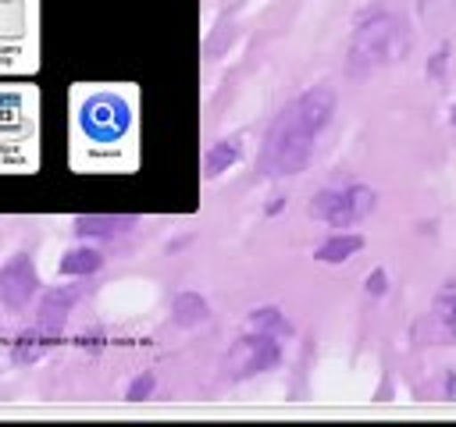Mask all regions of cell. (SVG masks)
<instances>
[{"mask_svg":"<svg viewBox=\"0 0 456 427\" xmlns=\"http://www.w3.org/2000/svg\"><path fill=\"white\" fill-rule=\"evenodd\" d=\"M61 267H64V274H93L100 267V253L96 249H71Z\"/></svg>","mask_w":456,"mask_h":427,"instance_id":"4fadbf2b","label":"cell"},{"mask_svg":"<svg viewBox=\"0 0 456 427\" xmlns=\"http://www.w3.org/2000/svg\"><path fill=\"white\" fill-rule=\"evenodd\" d=\"M445 395H449V399L456 395V374H445Z\"/></svg>","mask_w":456,"mask_h":427,"instance_id":"ac0fdd59","label":"cell"},{"mask_svg":"<svg viewBox=\"0 0 456 427\" xmlns=\"http://www.w3.org/2000/svg\"><path fill=\"white\" fill-rule=\"evenodd\" d=\"M39 68V0H0V78H32Z\"/></svg>","mask_w":456,"mask_h":427,"instance_id":"5b68a950","label":"cell"},{"mask_svg":"<svg viewBox=\"0 0 456 427\" xmlns=\"http://www.w3.org/2000/svg\"><path fill=\"white\" fill-rule=\"evenodd\" d=\"M335 114V93L328 85H314L296 96L267 128L264 142V171L267 174H299L314 153V139Z\"/></svg>","mask_w":456,"mask_h":427,"instance_id":"7a4b0ae2","label":"cell"},{"mask_svg":"<svg viewBox=\"0 0 456 427\" xmlns=\"http://www.w3.org/2000/svg\"><path fill=\"white\" fill-rule=\"evenodd\" d=\"M417 11L428 25H449L456 18V0H417Z\"/></svg>","mask_w":456,"mask_h":427,"instance_id":"7c38bea8","label":"cell"},{"mask_svg":"<svg viewBox=\"0 0 456 427\" xmlns=\"http://www.w3.org/2000/svg\"><path fill=\"white\" fill-rule=\"evenodd\" d=\"M118 224H132V217H78L82 235H110V228L118 231Z\"/></svg>","mask_w":456,"mask_h":427,"instance_id":"5bb4252c","label":"cell"},{"mask_svg":"<svg viewBox=\"0 0 456 427\" xmlns=\"http://www.w3.org/2000/svg\"><path fill=\"white\" fill-rule=\"evenodd\" d=\"M410 25L406 18L392 14V11H370L356 32H353V43H349V75L353 78H363L385 64H395V60H406L410 53Z\"/></svg>","mask_w":456,"mask_h":427,"instance_id":"277c9868","label":"cell"},{"mask_svg":"<svg viewBox=\"0 0 456 427\" xmlns=\"http://www.w3.org/2000/svg\"><path fill=\"white\" fill-rule=\"evenodd\" d=\"M449 121H452V125H456V107H452V110H449Z\"/></svg>","mask_w":456,"mask_h":427,"instance_id":"d6986e66","label":"cell"},{"mask_svg":"<svg viewBox=\"0 0 456 427\" xmlns=\"http://www.w3.org/2000/svg\"><path fill=\"white\" fill-rule=\"evenodd\" d=\"M428 338L438 345H452L456 342V288H442L431 302V317H428Z\"/></svg>","mask_w":456,"mask_h":427,"instance_id":"ba28073f","label":"cell"},{"mask_svg":"<svg viewBox=\"0 0 456 427\" xmlns=\"http://www.w3.org/2000/svg\"><path fill=\"white\" fill-rule=\"evenodd\" d=\"M150 391H153V374H142V377H135V381L128 384L125 399H146Z\"/></svg>","mask_w":456,"mask_h":427,"instance_id":"e0dca14e","label":"cell"},{"mask_svg":"<svg viewBox=\"0 0 456 427\" xmlns=\"http://www.w3.org/2000/svg\"><path fill=\"white\" fill-rule=\"evenodd\" d=\"M360 249H363V238H360V235H353V231H335L331 238H324V242L314 249V256H317L321 263H342V260L356 256Z\"/></svg>","mask_w":456,"mask_h":427,"instance_id":"9c48e42d","label":"cell"},{"mask_svg":"<svg viewBox=\"0 0 456 427\" xmlns=\"http://www.w3.org/2000/svg\"><path fill=\"white\" fill-rule=\"evenodd\" d=\"M445 64H449V43H442V46H438V53L428 60V78H442Z\"/></svg>","mask_w":456,"mask_h":427,"instance_id":"2e32d148","label":"cell"},{"mask_svg":"<svg viewBox=\"0 0 456 427\" xmlns=\"http://www.w3.org/2000/svg\"><path fill=\"white\" fill-rule=\"evenodd\" d=\"M278 356H281L278 342H274L267 331H256V334L239 338V345H235V349H232V356H228V367H232L239 377H246V374H256V370L274 367V363H278Z\"/></svg>","mask_w":456,"mask_h":427,"instance_id":"52a82bcc","label":"cell"},{"mask_svg":"<svg viewBox=\"0 0 456 427\" xmlns=\"http://www.w3.org/2000/svg\"><path fill=\"white\" fill-rule=\"evenodd\" d=\"M239 153H242V142H239V139H221V142H214V146L207 149V157H203L207 178H217L221 171H228V167L239 160Z\"/></svg>","mask_w":456,"mask_h":427,"instance_id":"30bf717a","label":"cell"},{"mask_svg":"<svg viewBox=\"0 0 456 427\" xmlns=\"http://www.w3.org/2000/svg\"><path fill=\"white\" fill-rule=\"evenodd\" d=\"M175 320L178 324H200V320H207V302L200 295H192V292L178 295L175 299Z\"/></svg>","mask_w":456,"mask_h":427,"instance_id":"8fae6325","label":"cell"},{"mask_svg":"<svg viewBox=\"0 0 456 427\" xmlns=\"http://www.w3.org/2000/svg\"><path fill=\"white\" fill-rule=\"evenodd\" d=\"M378 206V192L367 185H349V189H324L317 192V199L310 203V214L328 221L331 228L346 231L356 221H363L370 210Z\"/></svg>","mask_w":456,"mask_h":427,"instance_id":"8992f818","label":"cell"},{"mask_svg":"<svg viewBox=\"0 0 456 427\" xmlns=\"http://www.w3.org/2000/svg\"><path fill=\"white\" fill-rule=\"evenodd\" d=\"M388 292V274H385V267H374L370 274H367V295H385Z\"/></svg>","mask_w":456,"mask_h":427,"instance_id":"9a60e30c","label":"cell"},{"mask_svg":"<svg viewBox=\"0 0 456 427\" xmlns=\"http://www.w3.org/2000/svg\"><path fill=\"white\" fill-rule=\"evenodd\" d=\"M39 171V89L28 78H0V174Z\"/></svg>","mask_w":456,"mask_h":427,"instance_id":"3957f363","label":"cell"},{"mask_svg":"<svg viewBox=\"0 0 456 427\" xmlns=\"http://www.w3.org/2000/svg\"><path fill=\"white\" fill-rule=\"evenodd\" d=\"M135 132L132 96L118 85L71 89V167L89 171L96 157H114Z\"/></svg>","mask_w":456,"mask_h":427,"instance_id":"6da1fadb","label":"cell"}]
</instances>
